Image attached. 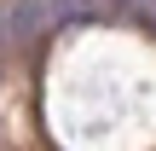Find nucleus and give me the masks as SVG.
<instances>
[{
  "mask_svg": "<svg viewBox=\"0 0 156 151\" xmlns=\"http://www.w3.org/2000/svg\"><path fill=\"white\" fill-rule=\"evenodd\" d=\"M52 23V0H6L0 6V35L6 41H29Z\"/></svg>",
  "mask_w": 156,
  "mask_h": 151,
  "instance_id": "f257e3e1",
  "label": "nucleus"
},
{
  "mask_svg": "<svg viewBox=\"0 0 156 151\" xmlns=\"http://www.w3.org/2000/svg\"><path fill=\"white\" fill-rule=\"evenodd\" d=\"M133 6H139V12H145V17L156 23V0H133Z\"/></svg>",
  "mask_w": 156,
  "mask_h": 151,
  "instance_id": "f03ea898",
  "label": "nucleus"
}]
</instances>
